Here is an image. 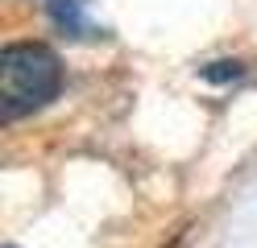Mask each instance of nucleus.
Here are the masks:
<instances>
[{
	"label": "nucleus",
	"mask_w": 257,
	"mask_h": 248,
	"mask_svg": "<svg viewBox=\"0 0 257 248\" xmlns=\"http://www.w3.org/2000/svg\"><path fill=\"white\" fill-rule=\"evenodd\" d=\"M62 87V62L42 42H13L0 50V120L46 108Z\"/></svg>",
	"instance_id": "1"
},
{
	"label": "nucleus",
	"mask_w": 257,
	"mask_h": 248,
	"mask_svg": "<svg viewBox=\"0 0 257 248\" xmlns=\"http://www.w3.org/2000/svg\"><path fill=\"white\" fill-rule=\"evenodd\" d=\"M50 17L58 29L75 33V38H83V33H91V25L83 21V0H50Z\"/></svg>",
	"instance_id": "2"
},
{
	"label": "nucleus",
	"mask_w": 257,
	"mask_h": 248,
	"mask_svg": "<svg viewBox=\"0 0 257 248\" xmlns=\"http://www.w3.org/2000/svg\"><path fill=\"white\" fill-rule=\"evenodd\" d=\"M9 248H13V244H9Z\"/></svg>",
	"instance_id": "3"
}]
</instances>
